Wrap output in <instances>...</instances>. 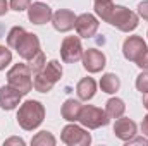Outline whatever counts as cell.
<instances>
[{
    "mask_svg": "<svg viewBox=\"0 0 148 146\" xmlns=\"http://www.w3.org/2000/svg\"><path fill=\"white\" fill-rule=\"evenodd\" d=\"M76 14L69 9H59L57 12H53L52 16V24L53 28L59 31V33H67L74 29V24H76Z\"/></svg>",
    "mask_w": 148,
    "mask_h": 146,
    "instance_id": "obj_10",
    "label": "cell"
},
{
    "mask_svg": "<svg viewBox=\"0 0 148 146\" xmlns=\"http://www.w3.org/2000/svg\"><path fill=\"white\" fill-rule=\"evenodd\" d=\"M81 60H83V67H84L90 74L100 72V71L105 67V64H107L105 55H103L100 50H97V48H88V50H84Z\"/></svg>",
    "mask_w": 148,
    "mask_h": 146,
    "instance_id": "obj_8",
    "label": "cell"
},
{
    "mask_svg": "<svg viewBox=\"0 0 148 146\" xmlns=\"http://www.w3.org/2000/svg\"><path fill=\"white\" fill-rule=\"evenodd\" d=\"M28 62H29L28 65H29L31 72H33V74L40 72V71H41V69H43V67L47 65V59H45V53H43V52L40 50L36 55H35V57H33L31 60H28Z\"/></svg>",
    "mask_w": 148,
    "mask_h": 146,
    "instance_id": "obj_24",
    "label": "cell"
},
{
    "mask_svg": "<svg viewBox=\"0 0 148 146\" xmlns=\"http://www.w3.org/2000/svg\"><path fill=\"white\" fill-rule=\"evenodd\" d=\"M33 72L28 64H14L7 72V83L16 88L23 96L33 89Z\"/></svg>",
    "mask_w": 148,
    "mask_h": 146,
    "instance_id": "obj_3",
    "label": "cell"
},
{
    "mask_svg": "<svg viewBox=\"0 0 148 146\" xmlns=\"http://www.w3.org/2000/svg\"><path fill=\"white\" fill-rule=\"evenodd\" d=\"M143 107L148 110V93H145V96H143Z\"/></svg>",
    "mask_w": 148,
    "mask_h": 146,
    "instance_id": "obj_34",
    "label": "cell"
},
{
    "mask_svg": "<svg viewBox=\"0 0 148 146\" xmlns=\"http://www.w3.org/2000/svg\"><path fill=\"white\" fill-rule=\"evenodd\" d=\"M136 89L141 93H148V71H143L136 77Z\"/></svg>",
    "mask_w": 148,
    "mask_h": 146,
    "instance_id": "obj_26",
    "label": "cell"
},
{
    "mask_svg": "<svg viewBox=\"0 0 148 146\" xmlns=\"http://www.w3.org/2000/svg\"><path fill=\"white\" fill-rule=\"evenodd\" d=\"M45 119V107L38 100H28L19 105L17 110V124L24 131H35L41 126Z\"/></svg>",
    "mask_w": 148,
    "mask_h": 146,
    "instance_id": "obj_1",
    "label": "cell"
},
{
    "mask_svg": "<svg viewBox=\"0 0 148 146\" xmlns=\"http://www.w3.org/2000/svg\"><path fill=\"white\" fill-rule=\"evenodd\" d=\"M10 62H12V52L7 46L0 45V71H3Z\"/></svg>",
    "mask_w": 148,
    "mask_h": 146,
    "instance_id": "obj_25",
    "label": "cell"
},
{
    "mask_svg": "<svg viewBox=\"0 0 148 146\" xmlns=\"http://www.w3.org/2000/svg\"><path fill=\"white\" fill-rule=\"evenodd\" d=\"M28 31L24 29V28H21V26H14L9 33H7V46L9 48H17V45L21 43V40L24 38V35H26Z\"/></svg>",
    "mask_w": 148,
    "mask_h": 146,
    "instance_id": "obj_20",
    "label": "cell"
},
{
    "mask_svg": "<svg viewBox=\"0 0 148 146\" xmlns=\"http://www.w3.org/2000/svg\"><path fill=\"white\" fill-rule=\"evenodd\" d=\"M5 145H19V146H24L26 143H24V139H21V138H9L7 141H5Z\"/></svg>",
    "mask_w": 148,
    "mask_h": 146,
    "instance_id": "obj_31",
    "label": "cell"
},
{
    "mask_svg": "<svg viewBox=\"0 0 148 146\" xmlns=\"http://www.w3.org/2000/svg\"><path fill=\"white\" fill-rule=\"evenodd\" d=\"M141 131H143V134L148 138V115L143 117V122H141Z\"/></svg>",
    "mask_w": 148,
    "mask_h": 146,
    "instance_id": "obj_33",
    "label": "cell"
},
{
    "mask_svg": "<svg viewBox=\"0 0 148 146\" xmlns=\"http://www.w3.org/2000/svg\"><path fill=\"white\" fill-rule=\"evenodd\" d=\"M81 108H83V105L77 100L69 98V100L64 102V105L60 108V113H62V117L67 122H77L79 120V115H81Z\"/></svg>",
    "mask_w": 148,
    "mask_h": 146,
    "instance_id": "obj_16",
    "label": "cell"
},
{
    "mask_svg": "<svg viewBox=\"0 0 148 146\" xmlns=\"http://www.w3.org/2000/svg\"><path fill=\"white\" fill-rule=\"evenodd\" d=\"M112 9H114V3L110 2H95V14L102 19V21H105L107 23V19H109V16H110Z\"/></svg>",
    "mask_w": 148,
    "mask_h": 146,
    "instance_id": "obj_23",
    "label": "cell"
},
{
    "mask_svg": "<svg viewBox=\"0 0 148 146\" xmlns=\"http://www.w3.org/2000/svg\"><path fill=\"white\" fill-rule=\"evenodd\" d=\"M98 26H100L98 19L93 14H88V12L77 16L76 17V24H74L79 38H93L97 35V31H98Z\"/></svg>",
    "mask_w": 148,
    "mask_h": 146,
    "instance_id": "obj_7",
    "label": "cell"
},
{
    "mask_svg": "<svg viewBox=\"0 0 148 146\" xmlns=\"http://www.w3.org/2000/svg\"><path fill=\"white\" fill-rule=\"evenodd\" d=\"M21 98L23 95L10 84L0 88V108L2 110H14L17 105H21Z\"/></svg>",
    "mask_w": 148,
    "mask_h": 146,
    "instance_id": "obj_14",
    "label": "cell"
},
{
    "mask_svg": "<svg viewBox=\"0 0 148 146\" xmlns=\"http://www.w3.org/2000/svg\"><path fill=\"white\" fill-rule=\"evenodd\" d=\"M107 23L114 28H117L119 31H122V33H131V31H134L138 28L140 17H138L136 12L129 10L124 5H114Z\"/></svg>",
    "mask_w": 148,
    "mask_h": 146,
    "instance_id": "obj_2",
    "label": "cell"
},
{
    "mask_svg": "<svg viewBox=\"0 0 148 146\" xmlns=\"http://www.w3.org/2000/svg\"><path fill=\"white\" fill-rule=\"evenodd\" d=\"M100 88H102L103 93H109V95L117 93L119 88H121V79H119V76H115L114 72L103 74L102 79H100Z\"/></svg>",
    "mask_w": 148,
    "mask_h": 146,
    "instance_id": "obj_17",
    "label": "cell"
},
{
    "mask_svg": "<svg viewBox=\"0 0 148 146\" xmlns=\"http://www.w3.org/2000/svg\"><path fill=\"white\" fill-rule=\"evenodd\" d=\"M76 93L79 96V100L83 102H88L95 96L97 93V83L93 77H83L77 84H76Z\"/></svg>",
    "mask_w": 148,
    "mask_h": 146,
    "instance_id": "obj_15",
    "label": "cell"
},
{
    "mask_svg": "<svg viewBox=\"0 0 148 146\" xmlns=\"http://www.w3.org/2000/svg\"><path fill=\"white\" fill-rule=\"evenodd\" d=\"M55 83H52L50 79H47L41 72L33 74V88L36 89L38 93H48L52 88H53Z\"/></svg>",
    "mask_w": 148,
    "mask_h": 146,
    "instance_id": "obj_21",
    "label": "cell"
},
{
    "mask_svg": "<svg viewBox=\"0 0 148 146\" xmlns=\"http://www.w3.org/2000/svg\"><path fill=\"white\" fill-rule=\"evenodd\" d=\"M83 45L79 36H66L60 45V59L66 64H76L83 59Z\"/></svg>",
    "mask_w": 148,
    "mask_h": 146,
    "instance_id": "obj_6",
    "label": "cell"
},
{
    "mask_svg": "<svg viewBox=\"0 0 148 146\" xmlns=\"http://www.w3.org/2000/svg\"><path fill=\"white\" fill-rule=\"evenodd\" d=\"M40 72L43 74L47 79H50L52 83H57L62 77V65H60L59 60H50Z\"/></svg>",
    "mask_w": 148,
    "mask_h": 146,
    "instance_id": "obj_19",
    "label": "cell"
},
{
    "mask_svg": "<svg viewBox=\"0 0 148 146\" xmlns=\"http://www.w3.org/2000/svg\"><path fill=\"white\" fill-rule=\"evenodd\" d=\"M126 143H127V146H129V145H143V146H148V139H147V138H134V136H133V138H131L129 141H126Z\"/></svg>",
    "mask_w": 148,
    "mask_h": 146,
    "instance_id": "obj_30",
    "label": "cell"
},
{
    "mask_svg": "<svg viewBox=\"0 0 148 146\" xmlns=\"http://www.w3.org/2000/svg\"><path fill=\"white\" fill-rule=\"evenodd\" d=\"M10 9L16 10V12H23V10H28L29 5H31V0H10Z\"/></svg>",
    "mask_w": 148,
    "mask_h": 146,
    "instance_id": "obj_27",
    "label": "cell"
},
{
    "mask_svg": "<svg viewBox=\"0 0 148 146\" xmlns=\"http://www.w3.org/2000/svg\"><path fill=\"white\" fill-rule=\"evenodd\" d=\"M136 65L140 67V69H143V71H148V48L138 57V60H136Z\"/></svg>",
    "mask_w": 148,
    "mask_h": 146,
    "instance_id": "obj_28",
    "label": "cell"
},
{
    "mask_svg": "<svg viewBox=\"0 0 148 146\" xmlns=\"http://www.w3.org/2000/svg\"><path fill=\"white\" fill-rule=\"evenodd\" d=\"M138 16L148 21V0H143L141 3H138Z\"/></svg>",
    "mask_w": 148,
    "mask_h": 146,
    "instance_id": "obj_29",
    "label": "cell"
},
{
    "mask_svg": "<svg viewBox=\"0 0 148 146\" xmlns=\"http://www.w3.org/2000/svg\"><path fill=\"white\" fill-rule=\"evenodd\" d=\"M16 50H17V53H19L21 59L31 60L38 52L41 50V48H40V40H38V36L35 33H26L24 38L21 40V43L17 45Z\"/></svg>",
    "mask_w": 148,
    "mask_h": 146,
    "instance_id": "obj_11",
    "label": "cell"
},
{
    "mask_svg": "<svg viewBox=\"0 0 148 146\" xmlns=\"http://www.w3.org/2000/svg\"><path fill=\"white\" fill-rule=\"evenodd\" d=\"M83 127L86 129H98V127H103L110 122V117L107 115V112L98 107H93V105H83L81 108V115H79V120Z\"/></svg>",
    "mask_w": 148,
    "mask_h": 146,
    "instance_id": "obj_4",
    "label": "cell"
},
{
    "mask_svg": "<svg viewBox=\"0 0 148 146\" xmlns=\"http://www.w3.org/2000/svg\"><path fill=\"white\" fill-rule=\"evenodd\" d=\"M95 2H110V0H95Z\"/></svg>",
    "mask_w": 148,
    "mask_h": 146,
    "instance_id": "obj_35",
    "label": "cell"
},
{
    "mask_svg": "<svg viewBox=\"0 0 148 146\" xmlns=\"http://www.w3.org/2000/svg\"><path fill=\"white\" fill-rule=\"evenodd\" d=\"M7 10H9V2L7 0H0V17L5 16Z\"/></svg>",
    "mask_w": 148,
    "mask_h": 146,
    "instance_id": "obj_32",
    "label": "cell"
},
{
    "mask_svg": "<svg viewBox=\"0 0 148 146\" xmlns=\"http://www.w3.org/2000/svg\"><path fill=\"white\" fill-rule=\"evenodd\" d=\"M105 112H107V115H109L110 119H119V117H122L124 112H126V103H124L121 98H110V100H107V103H105Z\"/></svg>",
    "mask_w": 148,
    "mask_h": 146,
    "instance_id": "obj_18",
    "label": "cell"
},
{
    "mask_svg": "<svg viewBox=\"0 0 148 146\" xmlns=\"http://www.w3.org/2000/svg\"><path fill=\"white\" fill-rule=\"evenodd\" d=\"M136 131H138V126L134 120L131 119H126V117H119L114 124V134L115 138H119L121 141H129L133 136H136Z\"/></svg>",
    "mask_w": 148,
    "mask_h": 146,
    "instance_id": "obj_13",
    "label": "cell"
},
{
    "mask_svg": "<svg viewBox=\"0 0 148 146\" xmlns=\"http://www.w3.org/2000/svg\"><path fill=\"white\" fill-rule=\"evenodd\" d=\"M60 139H62L64 145L67 146H90V143H91L90 132L84 131L83 127L76 126V124H67L62 129Z\"/></svg>",
    "mask_w": 148,
    "mask_h": 146,
    "instance_id": "obj_5",
    "label": "cell"
},
{
    "mask_svg": "<svg viewBox=\"0 0 148 146\" xmlns=\"http://www.w3.org/2000/svg\"><path fill=\"white\" fill-rule=\"evenodd\" d=\"M31 145L33 146H55L57 145V139L53 138L52 132L41 131V132H38L36 136L31 139Z\"/></svg>",
    "mask_w": 148,
    "mask_h": 146,
    "instance_id": "obj_22",
    "label": "cell"
},
{
    "mask_svg": "<svg viewBox=\"0 0 148 146\" xmlns=\"http://www.w3.org/2000/svg\"><path fill=\"white\" fill-rule=\"evenodd\" d=\"M147 43L141 36H127L122 43V55L129 62H136L138 57L147 50Z\"/></svg>",
    "mask_w": 148,
    "mask_h": 146,
    "instance_id": "obj_9",
    "label": "cell"
},
{
    "mask_svg": "<svg viewBox=\"0 0 148 146\" xmlns=\"http://www.w3.org/2000/svg\"><path fill=\"white\" fill-rule=\"evenodd\" d=\"M52 16H53L52 7H48V5L43 3V2H35V3H31L29 9H28V19H29L33 24H38V26L50 23V21H52Z\"/></svg>",
    "mask_w": 148,
    "mask_h": 146,
    "instance_id": "obj_12",
    "label": "cell"
},
{
    "mask_svg": "<svg viewBox=\"0 0 148 146\" xmlns=\"http://www.w3.org/2000/svg\"><path fill=\"white\" fill-rule=\"evenodd\" d=\"M147 36H148V33H147Z\"/></svg>",
    "mask_w": 148,
    "mask_h": 146,
    "instance_id": "obj_36",
    "label": "cell"
}]
</instances>
